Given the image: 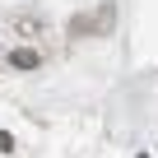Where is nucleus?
<instances>
[{
  "instance_id": "1",
  "label": "nucleus",
  "mask_w": 158,
  "mask_h": 158,
  "mask_svg": "<svg viewBox=\"0 0 158 158\" xmlns=\"http://www.w3.org/2000/svg\"><path fill=\"white\" fill-rule=\"evenodd\" d=\"M37 60H42V56H37V51H14V65H19V70H33V65H37Z\"/></svg>"
}]
</instances>
